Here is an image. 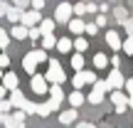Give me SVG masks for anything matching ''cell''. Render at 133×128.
Returning a JSON list of instances; mask_svg holds the SVG:
<instances>
[{"label":"cell","mask_w":133,"mask_h":128,"mask_svg":"<svg viewBox=\"0 0 133 128\" xmlns=\"http://www.w3.org/2000/svg\"><path fill=\"white\" fill-rule=\"evenodd\" d=\"M30 5H32V10H42L44 8V0H32Z\"/></svg>","instance_id":"f35d334b"},{"label":"cell","mask_w":133,"mask_h":128,"mask_svg":"<svg viewBox=\"0 0 133 128\" xmlns=\"http://www.w3.org/2000/svg\"><path fill=\"white\" fill-rule=\"evenodd\" d=\"M30 89H32L37 96H44V94H49V86H47V79H44V74H32Z\"/></svg>","instance_id":"3957f363"},{"label":"cell","mask_w":133,"mask_h":128,"mask_svg":"<svg viewBox=\"0 0 133 128\" xmlns=\"http://www.w3.org/2000/svg\"><path fill=\"white\" fill-rule=\"evenodd\" d=\"M37 37H42V30L39 27H30V39H37Z\"/></svg>","instance_id":"836d02e7"},{"label":"cell","mask_w":133,"mask_h":128,"mask_svg":"<svg viewBox=\"0 0 133 128\" xmlns=\"http://www.w3.org/2000/svg\"><path fill=\"white\" fill-rule=\"evenodd\" d=\"M5 94H8V89H5V86H3V84H0V101H3V99H5Z\"/></svg>","instance_id":"bcb514c9"},{"label":"cell","mask_w":133,"mask_h":128,"mask_svg":"<svg viewBox=\"0 0 133 128\" xmlns=\"http://www.w3.org/2000/svg\"><path fill=\"white\" fill-rule=\"evenodd\" d=\"M123 52L126 54H133V35H128V37L123 39Z\"/></svg>","instance_id":"484cf974"},{"label":"cell","mask_w":133,"mask_h":128,"mask_svg":"<svg viewBox=\"0 0 133 128\" xmlns=\"http://www.w3.org/2000/svg\"><path fill=\"white\" fill-rule=\"evenodd\" d=\"M79 74H81V79H84V84H96V74H94V71H89V69H81Z\"/></svg>","instance_id":"603a6c76"},{"label":"cell","mask_w":133,"mask_h":128,"mask_svg":"<svg viewBox=\"0 0 133 128\" xmlns=\"http://www.w3.org/2000/svg\"><path fill=\"white\" fill-rule=\"evenodd\" d=\"M22 111H25V113H37V104H32V101H27Z\"/></svg>","instance_id":"d6a6232c"},{"label":"cell","mask_w":133,"mask_h":128,"mask_svg":"<svg viewBox=\"0 0 133 128\" xmlns=\"http://www.w3.org/2000/svg\"><path fill=\"white\" fill-rule=\"evenodd\" d=\"M52 47H57V37L54 35H44L42 37V49H52Z\"/></svg>","instance_id":"7402d4cb"},{"label":"cell","mask_w":133,"mask_h":128,"mask_svg":"<svg viewBox=\"0 0 133 128\" xmlns=\"http://www.w3.org/2000/svg\"><path fill=\"white\" fill-rule=\"evenodd\" d=\"M10 101H12V106H15V109H25V104H27V99L22 96V91H20V89L10 91Z\"/></svg>","instance_id":"4fadbf2b"},{"label":"cell","mask_w":133,"mask_h":128,"mask_svg":"<svg viewBox=\"0 0 133 128\" xmlns=\"http://www.w3.org/2000/svg\"><path fill=\"white\" fill-rule=\"evenodd\" d=\"M10 37H15V39H25V37H30V27H25L22 22L15 25V27L10 30Z\"/></svg>","instance_id":"5bb4252c"},{"label":"cell","mask_w":133,"mask_h":128,"mask_svg":"<svg viewBox=\"0 0 133 128\" xmlns=\"http://www.w3.org/2000/svg\"><path fill=\"white\" fill-rule=\"evenodd\" d=\"M96 25H99V27H104V25H106V15H99V17H96Z\"/></svg>","instance_id":"ee69618b"},{"label":"cell","mask_w":133,"mask_h":128,"mask_svg":"<svg viewBox=\"0 0 133 128\" xmlns=\"http://www.w3.org/2000/svg\"><path fill=\"white\" fill-rule=\"evenodd\" d=\"M10 44V35L5 32V30H0V49H5Z\"/></svg>","instance_id":"f1b7e54d"},{"label":"cell","mask_w":133,"mask_h":128,"mask_svg":"<svg viewBox=\"0 0 133 128\" xmlns=\"http://www.w3.org/2000/svg\"><path fill=\"white\" fill-rule=\"evenodd\" d=\"M8 10H10V5L5 3V0H0V17H5V15H8Z\"/></svg>","instance_id":"d590c367"},{"label":"cell","mask_w":133,"mask_h":128,"mask_svg":"<svg viewBox=\"0 0 133 128\" xmlns=\"http://www.w3.org/2000/svg\"><path fill=\"white\" fill-rule=\"evenodd\" d=\"M89 101H91V104H101V101H104V91L94 89V91L89 94Z\"/></svg>","instance_id":"cb8c5ba5"},{"label":"cell","mask_w":133,"mask_h":128,"mask_svg":"<svg viewBox=\"0 0 133 128\" xmlns=\"http://www.w3.org/2000/svg\"><path fill=\"white\" fill-rule=\"evenodd\" d=\"M111 62H109V57H106V54H96V57H94V66H96V69H106V66H109Z\"/></svg>","instance_id":"ffe728a7"},{"label":"cell","mask_w":133,"mask_h":128,"mask_svg":"<svg viewBox=\"0 0 133 128\" xmlns=\"http://www.w3.org/2000/svg\"><path fill=\"white\" fill-rule=\"evenodd\" d=\"M22 12H25V10H20V8H10L5 17H8L12 25H17V22H22Z\"/></svg>","instance_id":"9a60e30c"},{"label":"cell","mask_w":133,"mask_h":128,"mask_svg":"<svg viewBox=\"0 0 133 128\" xmlns=\"http://www.w3.org/2000/svg\"><path fill=\"white\" fill-rule=\"evenodd\" d=\"M94 89H99V91H111V86H109V81H106V79H96Z\"/></svg>","instance_id":"4316f807"},{"label":"cell","mask_w":133,"mask_h":128,"mask_svg":"<svg viewBox=\"0 0 133 128\" xmlns=\"http://www.w3.org/2000/svg\"><path fill=\"white\" fill-rule=\"evenodd\" d=\"M71 69H74V71H81V69H84V57H81V52L71 54Z\"/></svg>","instance_id":"d6986e66"},{"label":"cell","mask_w":133,"mask_h":128,"mask_svg":"<svg viewBox=\"0 0 133 128\" xmlns=\"http://www.w3.org/2000/svg\"><path fill=\"white\" fill-rule=\"evenodd\" d=\"M35 54H37V62H39V64H42V62H49V57H47L44 49H35Z\"/></svg>","instance_id":"f546056e"},{"label":"cell","mask_w":133,"mask_h":128,"mask_svg":"<svg viewBox=\"0 0 133 128\" xmlns=\"http://www.w3.org/2000/svg\"><path fill=\"white\" fill-rule=\"evenodd\" d=\"M106 44H109L111 49H123V42H121L116 30H109V32H106Z\"/></svg>","instance_id":"30bf717a"},{"label":"cell","mask_w":133,"mask_h":128,"mask_svg":"<svg viewBox=\"0 0 133 128\" xmlns=\"http://www.w3.org/2000/svg\"><path fill=\"white\" fill-rule=\"evenodd\" d=\"M12 3H15V8H20V10H25V8H27L30 3H32V0H12Z\"/></svg>","instance_id":"e575fe53"},{"label":"cell","mask_w":133,"mask_h":128,"mask_svg":"<svg viewBox=\"0 0 133 128\" xmlns=\"http://www.w3.org/2000/svg\"><path fill=\"white\" fill-rule=\"evenodd\" d=\"M62 99H64V91L59 89V84H52V86H49V101H47V104L52 106V111H54V109H59Z\"/></svg>","instance_id":"52a82bcc"},{"label":"cell","mask_w":133,"mask_h":128,"mask_svg":"<svg viewBox=\"0 0 133 128\" xmlns=\"http://www.w3.org/2000/svg\"><path fill=\"white\" fill-rule=\"evenodd\" d=\"M111 101H114V106H116V111L118 113H123L126 109H128V94H123V91H111Z\"/></svg>","instance_id":"8992f818"},{"label":"cell","mask_w":133,"mask_h":128,"mask_svg":"<svg viewBox=\"0 0 133 128\" xmlns=\"http://www.w3.org/2000/svg\"><path fill=\"white\" fill-rule=\"evenodd\" d=\"M116 17H118V22H126V20H128V17H126V10H123V8L116 10Z\"/></svg>","instance_id":"8d00e7d4"},{"label":"cell","mask_w":133,"mask_h":128,"mask_svg":"<svg viewBox=\"0 0 133 128\" xmlns=\"http://www.w3.org/2000/svg\"><path fill=\"white\" fill-rule=\"evenodd\" d=\"M123 89H126V94H128V96H133V79H126V86H123Z\"/></svg>","instance_id":"74e56055"},{"label":"cell","mask_w":133,"mask_h":128,"mask_svg":"<svg viewBox=\"0 0 133 128\" xmlns=\"http://www.w3.org/2000/svg\"><path fill=\"white\" fill-rule=\"evenodd\" d=\"M37 113L39 116H49V113H52V106H49V104H37Z\"/></svg>","instance_id":"83f0119b"},{"label":"cell","mask_w":133,"mask_h":128,"mask_svg":"<svg viewBox=\"0 0 133 128\" xmlns=\"http://www.w3.org/2000/svg\"><path fill=\"white\" fill-rule=\"evenodd\" d=\"M128 106H131V109H133V96H128Z\"/></svg>","instance_id":"7dc6e473"},{"label":"cell","mask_w":133,"mask_h":128,"mask_svg":"<svg viewBox=\"0 0 133 128\" xmlns=\"http://www.w3.org/2000/svg\"><path fill=\"white\" fill-rule=\"evenodd\" d=\"M123 25H126V32H128V35H133V17H128Z\"/></svg>","instance_id":"ab89813d"},{"label":"cell","mask_w":133,"mask_h":128,"mask_svg":"<svg viewBox=\"0 0 133 128\" xmlns=\"http://www.w3.org/2000/svg\"><path fill=\"white\" fill-rule=\"evenodd\" d=\"M10 109H12V101H5V99L0 101V113H8Z\"/></svg>","instance_id":"1f68e13d"},{"label":"cell","mask_w":133,"mask_h":128,"mask_svg":"<svg viewBox=\"0 0 133 128\" xmlns=\"http://www.w3.org/2000/svg\"><path fill=\"white\" fill-rule=\"evenodd\" d=\"M76 128H96L94 123H76Z\"/></svg>","instance_id":"f6af8a7d"},{"label":"cell","mask_w":133,"mask_h":128,"mask_svg":"<svg viewBox=\"0 0 133 128\" xmlns=\"http://www.w3.org/2000/svg\"><path fill=\"white\" fill-rule=\"evenodd\" d=\"M3 76H5V74H3V66H0V79H3Z\"/></svg>","instance_id":"c3c4849f"},{"label":"cell","mask_w":133,"mask_h":128,"mask_svg":"<svg viewBox=\"0 0 133 128\" xmlns=\"http://www.w3.org/2000/svg\"><path fill=\"white\" fill-rule=\"evenodd\" d=\"M59 121H62L64 126H71L76 121V109H69V111H64V113H59Z\"/></svg>","instance_id":"e0dca14e"},{"label":"cell","mask_w":133,"mask_h":128,"mask_svg":"<svg viewBox=\"0 0 133 128\" xmlns=\"http://www.w3.org/2000/svg\"><path fill=\"white\" fill-rule=\"evenodd\" d=\"M66 25H69V32H71V35H76V37H79L81 32H86V25H84V20H81V17H76V20H69Z\"/></svg>","instance_id":"8fae6325"},{"label":"cell","mask_w":133,"mask_h":128,"mask_svg":"<svg viewBox=\"0 0 133 128\" xmlns=\"http://www.w3.org/2000/svg\"><path fill=\"white\" fill-rule=\"evenodd\" d=\"M39 30H42V37L44 35H52L54 32V20H42L39 22Z\"/></svg>","instance_id":"44dd1931"},{"label":"cell","mask_w":133,"mask_h":128,"mask_svg":"<svg viewBox=\"0 0 133 128\" xmlns=\"http://www.w3.org/2000/svg\"><path fill=\"white\" fill-rule=\"evenodd\" d=\"M3 126H5V128H22V126H25V111H22V109H17L12 116H10V113H5Z\"/></svg>","instance_id":"7a4b0ae2"},{"label":"cell","mask_w":133,"mask_h":128,"mask_svg":"<svg viewBox=\"0 0 133 128\" xmlns=\"http://www.w3.org/2000/svg\"><path fill=\"white\" fill-rule=\"evenodd\" d=\"M109 62H111V66H114V69H118V64H121V59H118V57H116V54H114V57H111Z\"/></svg>","instance_id":"7bdbcfd3"},{"label":"cell","mask_w":133,"mask_h":128,"mask_svg":"<svg viewBox=\"0 0 133 128\" xmlns=\"http://www.w3.org/2000/svg\"><path fill=\"white\" fill-rule=\"evenodd\" d=\"M69 104H71V109H79V106L84 104V96H81L79 89H74V91L69 94Z\"/></svg>","instance_id":"ac0fdd59"},{"label":"cell","mask_w":133,"mask_h":128,"mask_svg":"<svg viewBox=\"0 0 133 128\" xmlns=\"http://www.w3.org/2000/svg\"><path fill=\"white\" fill-rule=\"evenodd\" d=\"M106 81H109L111 91H118V89H123V86H126V79H123V74H121L118 69H111L109 76H106Z\"/></svg>","instance_id":"5b68a950"},{"label":"cell","mask_w":133,"mask_h":128,"mask_svg":"<svg viewBox=\"0 0 133 128\" xmlns=\"http://www.w3.org/2000/svg\"><path fill=\"white\" fill-rule=\"evenodd\" d=\"M96 27H99V25H96V22L86 25V35H96Z\"/></svg>","instance_id":"60d3db41"},{"label":"cell","mask_w":133,"mask_h":128,"mask_svg":"<svg viewBox=\"0 0 133 128\" xmlns=\"http://www.w3.org/2000/svg\"><path fill=\"white\" fill-rule=\"evenodd\" d=\"M17 84H20V79H17V74H12V71H8V74L3 76V86L8 91H15V89H17Z\"/></svg>","instance_id":"7c38bea8"},{"label":"cell","mask_w":133,"mask_h":128,"mask_svg":"<svg viewBox=\"0 0 133 128\" xmlns=\"http://www.w3.org/2000/svg\"><path fill=\"white\" fill-rule=\"evenodd\" d=\"M86 47H89V42H86L84 37H76V39H74V49H76V52H84Z\"/></svg>","instance_id":"d4e9b609"},{"label":"cell","mask_w":133,"mask_h":128,"mask_svg":"<svg viewBox=\"0 0 133 128\" xmlns=\"http://www.w3.org/2000/svg\"><path fill=\"white\" fill-rule=\"evenodd\" d=\"M39 17H42L39 10H25V12H22V25H25V27H35V25L39 22Z\"/></svg>","instance_id":"9c48e42d"},{"label":"cell","mask_w":133,"mask_h":128,"mask_svg":"<svg viewBox=\"0 0 133 128\" xmlns=\"http://www.w3.org/2000/svg\"><path fill=\"white\" fill-rule=\"evenodd\" d=\"M71 15H74V5L62 3V5H57V10H54V22H69Z\"/></svg>","instance_id":"277c9868"},{"label":"cell","mask_w":133,"mask_h":128,"mask_svg":"<svg viewBox=\"0 0 133 128\" xmlns=\"http://www.w3.org/2000/svg\"><path fill=\"white\" fill-rule=\"evenodd\" d=\"M37 54H35V49H32V52H27V54H25V59H22V69L25 71H27V74H35V69H37Z\"/></svg>","instance_id":"ba28073f"},{"label":"cell","mask_w":133,"mask_h":128,"mask_svg":"<svg viewBox=\"0 0 133 128\" xmlns=\"http://www.w3.org/2000/svg\"><path fill=\"white\" fill-rule=\"evenodd\" d=\"M84 12H86V5H84V3H76V5H74V15H76V17H81Z\"/></svg>","instance_id":"4dcf8cb0"},{"label":"cell","mask_w":133,"mask_h":128,"mask_svg":"<svg viewBox=\"0 0 133 128\" xmlns=\"http://www.w3.org/2000/svg\"><path fill=\"white\" fill-rule=\"evenodd\" d=\"M3 118H5V113H0V123H3Z\"/></svg>","instance_id":"681fc988"},{"label":"cell","mask_w":133,"mask_h":128,"mask_svg":"<svg viewBox=\"0 0 133 128\" xmlns=\"http://www.w3.org/2000/svg\"><path fill=\"white\" fill-rule=\"evenodd\" d=\"M57 49L62 54H66V52H71V49H74V42H71L69 37H62V39H57Z\"/></svg>","instance_id":"2e32d148"},{"label":"cell","mask_w":133,"mask_h":128,"mask_svg":"<svg viewBox=\"0 0 133 128\" xmlns=\"http://www.w3.org/2000/svg\"><path fill=\"white\" fill-rule=\"evenodd\" d=\"M44 79L52 81V84H62V81H66V74H64L62 66H59L57 59H49V69H47V74H44Z\"/></svg>","instance_id":"6da1fadb"},{"label":"cell","mask_w":133,"mask_h":128,"mask_svg":"<svg viewBox=\"0 0 133 128\" xmlns=\"http://www.w3.org/2000/svg\"><path fill=\"white\" fill-rule=\"evenodd\" d=\"M10 64V57H8V54H0V66H3V69H5V66H8Z\"/></svg>","instance_id":"b9f144b4"}]
</instances>
